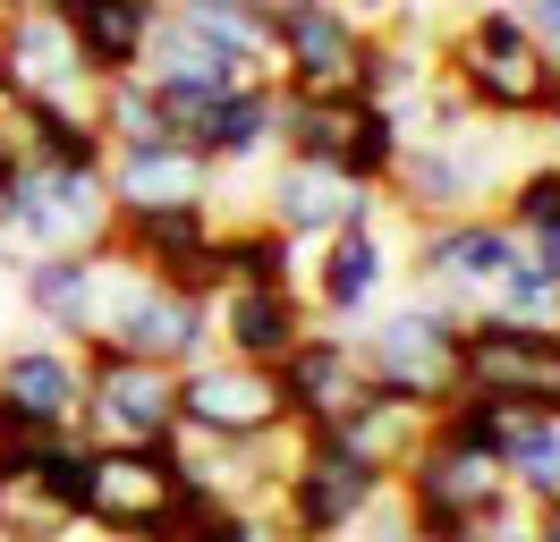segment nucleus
Instances as JSON below:
<instances>
[{
    "label": "nucleus",
    "instance_id": "obj_38",
    "mask_svg": "<svg viewBox=\"0 0 560 542\" xmlns=\"http://www.w3.org/2000/svg\"><path fill=\"white\" fill-rule=\"evenodd\" d=\"M544 415H552V424H560V381H552V399H544Z\"/></svg>",
    "mask_w": 560,
    "mask_h": 542
},
{
    "label": "nucleus",
    "instance_id": "obj_23",
    "mask_svg": "<svg viewBox=\"0 0 560 542\" xmlns=\"http://www.w3.org/2000/svg\"><path fill=\"white\" fill-rule=\"evenodd\" d=\"M18 297L51 339H94V255H35L18 271Z\"/></svg>",
    "mask_w": 560,
    "mask_h": 542
},
{
    "label": "nucleus",
    "instance_id": "obj_7",
    "mask_svg": "<svg viewBox=\"0 0 560 542\" xmlns=\"http://www.w3.org/2000/svg\"><path fill=\"white\" fill-rule=\"evenodd\" d=\"M178 433L196 440H289L272 365H238V356H205L178 373Z\"/></svg>",
    "mask_w": 560,
    "mask_h": 542
},
{
    "label": "nucleus",
    "instance_id": "obj_31",
    "mask_svg": "<svg viewBox=\"0 0 560 542\" xmlns=\"http://www.w3.org/2000/svg\"><path fill=\"white\" fill-rule=\"evenodd\" d=\"M510 229H544V221H560V162H518V178L501 187V203H492Z\"/></svg>",
    "mask_w": 560,
    "mask_h": 542
},
{
    "label": "nucleus",
    "instance_id": "obj_27",
    "mask_svg": "<svg viewBox=\"0 0 560 542\" xmlns=\"http://www.w3.org/2000/svg\"><path fill=\"white\" fill-rule=\"evenodd\" d=\"M0 542H77V517L35 483L26 458H0Z\"/></svg>",
    "mask_w": 560,
    "mask_h": 542
},
{
    "label": "nucleus",
    "instance_id": "obj_1",
    "mask_svg": "<svg viewBox=\"0 0 560 542\" xmlns=\"http://www.w3.org/2000/svg\"><path fill=\"white\" fill-rule=\"evenodd\" d=\"M433 76L458 94L467 119H492V128H544V110L560 94V60L518 26L510 0L458 9L433 43Z\"/></svg>",
    "mask_w": 560,
    "mask_h": 542
},
{
    "label": "nucleus",
    "instance_id": "obj_19",
    "mask_svg": "<svg viewBox=\"0 0 560 542\" xmlns=\"http://www.w3.org/2000/svg\"><path fill=\"white\" fill-rule=\"evenodd\" d=\"M103 196H110V212H119V203H212V162L187 153V144H171V136H153V144H110Z\"/></svg>",
    "mask_w": 560,
    "mask_h": 542
},
{
    "label": "nucleus",
    "instance_id": "obj_28",
    "mask_svg": "<svg viewBox=\"0 0 560 542\" xmlns=\"http://www.w3.org/2000/svg\"><path fill=\"white\" fill-rule=\"evenodd\" d=\"M399 153H408V128H399V110H383V102H357V110H349V144H340V178L383 196L390 169H399Z\"/></svg>",
    "mask_w": 560,
    "mask_h": 542
},
{
    "label": "nucleus",
    "instance_id": "obj_39",
    "mask_svg": "<svg viewBox=\"0 0 560 542\" xmlns=\"http://www.w3.org/2000/svg\"><path fill=\"white\" fill-rule=\"evenodd\" d=\"M9 9H51V0H9Z\"/></svg>",
    "mask_w": 560,
    "mask_h": 542
},
{
    "label": "nucleus",
    "instance_id": "obj_18",
    "mask_svg": "<svg viewBox=\"0 0 560 542\" xmlns=\"http://www.w3.org/2000/svg\"><path fill=\"white\" fill-rule=\"evenodd\" d=\"M171 0H51V17L77 34V51L94 68V85H119V76H144V43L162 26Z\"/></svg>",
    "mask_w": 560,
    "mask_h": 542
},
{
    "label": "nucleus",
    "instance_id": "obj_21",
    "mask_svg": "<svg viewBox=\"0 0 560 542\" xmlns=\"http://www.w3.org/2000/svg\"><path fill=\"white\" fill-rule=\"evenodd\" d=\"M18 162H43V169H85L103 178L110 162V136L85 102H18Z\"/></svg>",
    "mask_w": 560,
    "mask_h": 542
},
{
    "label": "nucleus",
    "instance_id": "obj_14",
    "mask_svg": "<svg viewBox=\"0 0 560 542\" xmlns=\"http://www.w3.org/2000/svg\"><path fill=\"white\" fill-rule=\"evenodd\" d=\"M383 196L374 187H349L340 169H315V162H280L272 153V178H264V221H272L289 246H323L340 229H374Z\"/></svg>",
    "mask_w": 560,
    "mask_h": 542
},
{
    "label": "nucleus",
    "instance_id": "obj_13",
    "mask_svg": "<svg viewBox=\"0 0 560 542\" xmlns=\"http://www.w3.org/2000/svg\"><path fill=\"white\" fill-rule=\"evenodd\" d=\"M178 492L171 449H144V440H94V467H85V526L110 542H137Z\"/></svg>",
    "mask_w": 560,
    "mask_h": 542
},
{
    "label": "nucleus",
    "instance_id": "obj_29",
    "mask_svg": "<svg viewBox=\"0 0 560 542\" xmlns=\"http://www.w3.org/2000/svg\"><path fill=\"white\" fill-rule=\"evenodd\" d=\"M171 17H187L196 34H212L221 51L272 68V9L264 0H171Z\"/></svg>",
    "mask_w": 560,
    "mask_h": 542
},
{
    "label": "nucleus",
    "instance_id": "obj_3",
    "mask_svg": "<svg viewBox=\"0 0 560 542\" xmlns=\"http://www.w3.org/2000/svg\"><path fill=\"white\" fill-rule=\"evenodd\" d=\"M85 356V415L77 433L85 440H144V449H171L178 433V373L153 365V356H128L119 339H77Z\"/></svg>",
    "mask_w": 560,
    "mask_h": 542
},
{
    "label": "nucleus",
    "instance_id": "obj_35",
    "mask_svg": "<svg viewBox=\"0 0 560 542\" xmlns=\"http://www.w3.org/2000/svg\"><path fill=\"white\" fill-rule=\"evenodd\" d=\"M408 542H485V517H433V526H408Z\"/></svg>",
    "mask_w": 560,
    "mask_h": 542
},
{
    "label": "nucleus",
    "instance_id": "obj_6",
    "mask_svg": "<svg viewBox=\"0 0 560 542\" xmlns=\"http://www.w3.org/2000/svg\"><path fill=\"white\" fill-rule=\"evenodd\" d=\"M103 229H110L103 178H85V169H43V162L9 169L0 237H18L26 255H85V246H103Z\"/></svg>",
    "mask_w": 560,
    "mask_h": 542
},
{
    "label": "nucleus",
    "instance_id": "obj_5",
    "mask_svg": "<svg viewBox=\"0 0 560 542\" xmlns=\"http://www.w3.org/2000/svg\"><path fill=\"white\" fill-rule=\"evenodd\" d=\"M85 415V356L77 339H18L0 347V458H26L43 433H77Z\"/></svg>",
    "mask_w": 560,
    "mask_h": 542
},
{
    "label": "nucleus",
    "instance_id": "obj_15",
    "mask_svg": "<svg viewBox=\"0 0 560 542\" xmlns=\"http://www.w3.org/2000/svg\"><path fill=\"white\" fill-rule=\"evenodd\" d=\"M0 76L18 102H85L94 110V68L77 51V34L51 17V9H9L0 17Z\"/></svg>",
    "mask_w": 560,
    "mask_h": 542
},
{
    "label": "nucleus",
    "instance_id": "obj_30",
    "mask_svg": "<svg viewBox=\"0 0 560 542\" xmlns=\"http://www.w3.org/2000/svg\"><path fill=\"white\" fill-rule=\"evenodd\" d=\"M476 314H501V322H535V331H552V322H560V280H552V271H535L518 255V263L492 280V297L476 305Z\"/></svg>",
    "mask_w": 560,
    "mask_h": 542
},
{
    "label": "nucleus",
    "instance_id": "obj_40",
    "mask_svg": "<svg viewBox=\"0 0 560 542\" xmlns=\"http://www.w3.org/2000/svg\"><path fill=\"white\" fill-rule=\"evenodd\" d=\"M0 17H9V0H0Z\"/></svg>",
    "mask_w": 560,
    "mask_h": 542
},
{
    "label": "nucleus",
    "instance_id": "obj_10",
    "mask_svg": "<svg viewBox=\"0 0 560 542\" xmlns=\"http://www.w3.org/2000/svg\"><path fill=\"white\" fill-rule=\"evenodd\" d=\"M365 26L331 0H272V85L280 94H357Z\"/></svg>",
    "mask_w": 560,
    "mask_h": 542
},
{
    "label": "nucleus",
    "instance_id": "obj_17",
    "mask_svg": "<svg viewBox=\"0 0 560 542\" xmlns=\"http://www.w3.org/2000/svg\"><path fill=\"white\" fill-rule=\"evenodd\" d=\"M306 331H315L306 288H221V297H212V356L280 365Z\"/></svg>",
    "mask_w": 560,
    "mask_h": 542
},
{
    "label": "nucleus",
    "instance_id": "obj_22",
    "mask_svg": "<svg viewBox=\"0 0 560 542\" xmlns=\"http://www.w3.org/2000/svg\"><path fill=\"white\" fill-rule=\"evenodd\" d=\"M272 128H280V85H238V94H221V102H212V119H205V162H212V178L272 162V153H280Z\"/></svg>",
    "mask_w": 560,
    "mask_h": 542
},
{
    "label": "nucleus",
    "instance_id": "obj_20",
    "mask_svg": "<svg viewBox=\"0 0 560 542\" xmlns=\"http://www.w3.org/2000/svg\"><path fill=\"white\" fill-rule=\"evenodd\" d=\"M212 237H221V212H212V203H119L103 246L128 255L137 271H162V263H178V255L212 246Z\"/></svg>",
    "mask_w": 560,
    "mask_h": 542
},
{
    "label": "nucleus",
    "instance_id": "obj_41",
    "mask_svg": "<svg viewBox=\"0 0 560 542\" xmlns=\"http://www.w3.org/2000/svg\"><path fill=\"white\" fill-rule=\"evenodd\" d=\"M399 542H408V534H399Z\"/></svg>",
    "mask_w": 560,
    "mask_h": 542
},
{
    "label": "nucleus",
    "instance_id": "obj_26",
    "mask_svg": "<svg viewBox=\"0 0 560 542\" xmlns=\"http://www.w3.org/2000/svg\"><path fill=\"white\" fill-rule=\"evenodd\" d=\"M501 474H510V492L518 500H560V424L544 415V406H526L518 424L501 433Z\"/></svg>",
    "mask_w": 560,
    "mask_h": 542
},
{
    "label": "nucleus",
    "instance_id": "obj_11",
    "mask_svg": "<svg viewBox=\"0 0 560 542\" xmlns=\"http://www.w3.org/2000/svg\"><path fill=\"white\" fill-rule=\"evenodd\" d=\"M560 381V322H501V314H467L458 322V390H485V399H552Z\"/></svg>",
    "mask_w": 560,
    "mask_h": 542
},
{
    "label": "nucleus",
    "instance_id": "obj_8",
    "mask_svg": "<svg viewBox=\"0 0 560 542\" xmlns=\"http://www.w3.org/2000/svg\"><path fill=\"white\" fill-rule=\"evenodd\" d=\"M272 381H280L289 433H340L357 406H365V390H374V373L357 356V331H331V322H315V331L298 339L272 365Z\"/></svg>",
    "mask_w": 560,
    "mask_h": 542
},
{
    "label": "nucleus",
    "instance_id": "obj_16",
    "mask_svg": "<svg viewBox=\"0 0 560 542\" xmlns=\"http://www.w3.org/2000/svg\"><path fill=\"white\" fill-rule=\"evenodd\" d=\"M298 288H306V305H315V322L357 331V322L383 305V288H390V246H383V229L323 237V246H315V271H306Z\"/></svg>",
    "mask_w": 560,
    "mask_h": 542
},
{
    "label": "nucleus",
    "instance_id": "obj_32",
    "mask_svg": "<svg viewBox=\"0 0 560 542\" xmlns=\"http://www.w3.org/2000/svg\"><path fill=\"white\" fill-rule=\"evenodd\" d=\"M187 542H289V534L272 526V508H221L212 500L205 517L187 526Z\"/></svg>",
    "mask_w": 560,
    "mask_h": 542
},
{
    "label": "nucleus",
    "instance_id": "obj_25",
    "mask_svg": "<svg viewBox=\"0 0 560 542\" xmlns=\"http://www.w3.org/2000/svg\"><path fill=\"white\" fill-rule=\"evenodd\" d=\"M340 433H349L374 467L399 474V467H408V449L433 433V399H408V390H383V381H374V390H365V406H357Z\"/></svg>",
    "mask_w": 560,
    "mask_h": 542
},
{
    "label": "nucleus",
    "instance_id": "obj_37",
    "mask_svg": "<svg viewBox=\"0 0 560 542\" xmlns=\"http://www.w3.org/2000/svg\"><path fill=\"white\" fill-rule=\"evenodd\" d=\"M535 508V542H560V500H526Z\"/></svg>",
    "mask_w": 560,
    "mask_h": 542
},
{
    "label": "nucleus",
    "instance_id": "obj_33",
    "mask_svg": "<svg viewBox=\"0 0 560 542\" xmlns=\"http://www.w3.org/2000/svg\"><path fill=\"white\" fill-rule=\"evenodd\" d=\"M349 26H365V34H390V26H408L417 17V0H331Z\"/></svg>",
    "mask_w": 560,
    "mask_h": 542
},
{
    "label": "nucleus",
    "instance_id": "obj_34",
    "mask_svg": "<svg viewBox=\"0 0 560 542\" xmlns=\"http://www.w3.org/2000/svg\"><path fill=\"white\" fill-rule=\"evenodd\" d=\"M510 9H518V26H526V34H535V43H544V51L560 60V0H510Z\"/></svg>",
    "mask_w": 560,
    "mask_h": 542
},
{
    "label": "nucleus",
    "instance_id": "obj_4",
    "mask_svg": "<svg viewBox=\"0 0 560 542\" xmlns=\"http://www.w3.org/2000/svg\"><path fill=\"white\" fill-rule=\"evenodd\" d=\"M458 314L451 297H408V305H374L357 322V356L383 390L408 399H451L458 390Z\"/></svg>",
    "mask_w": 560,
    "mask_h": 542
},
{
    "label": "nucleus",
    "instance_id": "obj_36",
    "mask_svg": "<svg viewBox=\"0 0 560 542\" xmlns=\"http://www.w3.org/2000/svg\"><path fill=\"white\" fill-rule=\"evenodd\" d=\"M518 246H526V263H535V271H552V280H560V221H544V229H526Z\"/></svg>",
    "mask_w": 560,
    "mask_h": 542
},
{
    "label": "nucleus",
    "instance_id": "obj_2",
    "mask_svg": "<svg viewBox=\"0 0 560 542\" xmlns=\"http://www.w3.org/2000/svg\"><path fill=\"white\" fill-rule=\"evenodd\" d=\"M390 500V467H374L349 433H289L272 483V526L289 542H340Z\"/></svg>",
    "mask_w": 560,
    "mask_h": 542
},
{
    "label": "nucleus",
    "instance_id": "obj_12",
    "mask_svg": "<svg viewBox=\"0 0 560 542\" xmlns=\"http://www.w3.org/2000/svg\"><path fill=\"white\" fill-rule=\"evenodd\" d=\"M417 237V280L424 297H451L458 314H476L492 297V280L518 263L526 246L501 212H467V221H433V229H408Z\"/></svg>",
    "mask_w": 560,
    "mask_h": 542
},
{
    "label": "nucleus",
    "instance_id": "obj_24",
    "mask_svg": "<svg viewBox=\"0 0 560 542\" xmlns=\"http://www.w3.org/2000/svg\"><path fill=\"white\" fill-rule=\"evenodd\" d=\"M212 255H221V288H298L306 280V246H289V237L255 212V221H221L212 237Z\"/></svg>",
    "mask_w": 560,
    "mask_h": 542
},
{
    "label": "nucleus",
    "instance_id": "obj_9",
    "mask_svg": "<svg viewBox=\"0 0 560 542\" xmlns=\"http://www.w3.org/2000/svg\"><path fill=\"white\" fill-rule=\"evenodd\" d=\"M390 500H399L408 526H433V517H492V508L510 500V474H501V458L467 449V440L424 433L417 449H408V467L390 474Z\"/></svg>",
    "mask_w": 560,
    "mask_h": 542
}]
</instances>
